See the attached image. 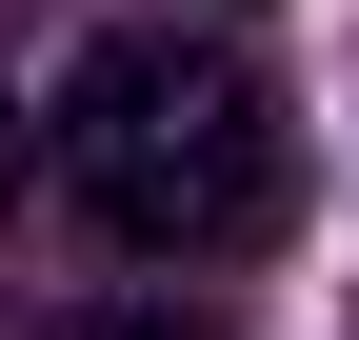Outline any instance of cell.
I'll use <instances>...</instances> for the list:
<instances>
[{"label": "cell", "instance_id": "cell-3", "mask_svg": "<svg viewBox=\"0 0 359 340\" xmlns=\"http://www.w3.org/2000/svg\"><path fill=\"white\" fill-rule=\"evenodd\" d=\"M20 181H40V120H20V80H0V221H20Z\"/></svg>", "mask_w": 359, "mask_h": 340}, {"label": "cell", "instance_id": "cell-1", "mask_svg": "<svg viewBox=\"0 0 359 340\" xmlns=\"http://www.w3.org/2000/svg\"><path fill=\"white\" fill-rule=\"evenodd\" d=\"M40 160L80 181V221H100L120 261H259V240L299 221V120H280V80L219 20H120L100 60L60 80Z\"/></svg>", "mask_w": 359, "mask_h": 340}, {"label": "cell", "instance_id": "cell-2", "mask_svg": "<svg viewBox=\"0 0 359 340\" xmlns=\"http://www.w3.org/2000/svg\"><path fill=\"white\" fill-rule=\"evenodd\" d=\"M20 340H219V320L180 301V280H80V301H40Z\"/></svg>", "mask_w": 359, "mask_h": 340}]
</instances>
